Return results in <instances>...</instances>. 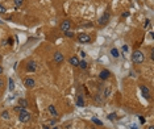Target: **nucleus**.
I'll use <instances>...</instances> for the list:
<instances>
[{"instance_id":"8","label":"nucleus","mask_w":154,"mask_h":129,"mask_svg":"<svg viewBox=\"0 0 154 129\" xmlns=\"http://www.w3.org/2000/svg\"><path fill=\"white\" fill-rule=\"evenodd\" d=\"M71 28V21H68V20H65L62 24H61V29L63 30V32H66V30H70Z\"/></svg>"},{"instance_id":"11","label":"nucleus","mask_w":154,"mask_h":129,"mask_svg":"<svg viewBox=\"0 0 154 129\" xmlns=\"http://www.w3.org/2000/svg\"><path fill=\"white\" fill-rule=\"evenodd\" d=\"M68 63L73 65V66H78L79 65V59L76 58V57H71L70 59H68Z\"/></svg>"},{"instance_id":"27","label":"nucleus","mask_w":154,"mask_h":129,"mask_svg":"<svg viewBox=\"0 0 154 129\" xmlns=\"http://www.w3.org/2000/svg\"><path fill=\"white\" fill-rule=\"evenodd\" d=\"M138 117H140V121H141V124H144V123H145V119H144L142 116H138Z\"/></svg>"},{"instance_id":"1","label":"nucleus","mask_w":154,"mask_h":129,"mask_svg":"<svg viewBox=\"0 0 154 129\" xmlns=\"http://www.w3.org/2000/svg\"><path fill=\"white\" fill-rule=\"evenodd\" d=\"M132 59H133V62L134 63H142L144 61H145V54L142 51H140V50H136L134 53H133V55H132Z\"/></svg>"},{"instance_id":"7","label":"nucleus","mask_w":154,"mask_h":129,"mask_svg":"<svg viewBox=\"0 0 154 129\" xmlns=\"http://www.w3.org/2000/svg\"><path fill=\"white\" fill-rule=\"evenodd\" d=\"M109 75H111V71L109 70H102V71H100V74H99V78L103 79V80H105V79L109 78Z\"/></svg>"},{"instance_id":"2","label":"nucleus","mask_w":154,"mask_h":129,"mask_svg":"<svg viewBox=\"0 0 154 129\" xmlns=\"http://www.w3.org/2000/svg\"><path fill=\"white\" fill-rule=\"evenodd\" d=\"M19 120L21 123H28L30 120V113L26 111V108H22L20 112H19Z\"/></svg>"},{"instance_id":"20","label":"nucleus","mask_w":154,"mask_h":129,"mask_svg":"<svg viewBox=\"0 0 154 129\" xmlns=\"http://www.w3.org/2000/svg\"><path fill=\"white\" fill-rule=\"evenodd\" d=\"M8 82H9V91H13V90H15V82H13V79L9 78Z\"/></svg>"},{"instance_id":"5","label":"nucleus","mask_w":154,"mask_h":129,"mask_svg":"<svg viewBox=\"0 0 154 129\" xmlns=\"http://www.w3.org/2000/svg\"><path fill=\"white\" fill-rule=\"evenodd\" d=\"M54 61L57 63H62L63 61H65V57H63V54L61 51H55L54 53Z\"/></svg>"},{"instance_id":"17","label":"nucleus","mask_w":154,"mask_h":129,"mask_svg":"<svg viewBox=\"0 0 154 129\" xmlns=\"http://www.w3.org/2000/svg\"><path fill=\"white\" fill-rule=\"evenodd\" d=\"M0 116H2L3 120H9V112H8V111H3Z\"/></svg>"},{"instance_id":"13","label":"nucleus","mask_w":154,"mask_h":129,"mask_svg":"<svg viewBox=\"0 0 154 129\" xmlns=\"http://www.w3.org/2000/svg\"><path fill=\"white\" fill-rule=\"evenodd\" d=\"M49 112H50V115H53V116H58V112H57V109H55V107L54 105H49Z\"/></svg>"},{"instance_id":"21","label":"nucleus","mask_w":154,"mask_h":129,"mask_svg":"<svg viewBox=\"0 0 154 129\" xmlns=\"http://www.w3.org/2000/svg\"><path fill=\"white\" fill-rule=\"evenodd\" d=\"M65 36H66V37H71V38H73V37H74V33L71 32V30H66V32H65Z\"/></svg>"},{"instance_id":"4","label":"nucleus","mask_w":154,"mask_h":129,"mask_svg":"<svg viewBox=\"0 0 154 129\" xmlns=\"http://www.w3.org/2000/svg\"><path fill=\"white\" fill-rule=\"evenodd\" d=\"M78 40H79L82 44H88V42L91 41V37H90L88 34H86V33H80V34L78 36Z\"/></svg>"},{"instance_id":"15","label":"nucleus","mask_w":154,"mask_h":129,"mask_svg":"<svg viewBox=\"0 0 154 129\" xmlns=\"http://www.w3.org/2000/svg\"><path fill=\"white\" fill-rule=\"evenodd\" d=\"M109 94H111V87H109V86H105L104 92H103V96H104V97H108Z\"/></svg>"},{"instance_id":"22","label":"nucleus","mask_w":154,"mask_h":129,"mask_svg":"<svg viewBox=\"0 0 154 129\" xmlns=\"http://www.w3.org/2000/svg\"><path fill=\"white\" fill-rule=\"evenodd\" d=\"M108 120H111V121L116 120V113H109V115H108Z\"/></svg>"},{"instance_id":"19","label":"nucleus","mask_w":154,"mask_h":129,"mask_svg":"<svg viewBox=\"0 0 154 129\" xmlns=\"http://www.w3.org/2000/svg\"><path fill=\"white\" fill-rule=\"evenodd\" d=\"M80 69H87V62L86 61H79V65H78Z\"/></svg>"},{"instance_id":"23","label":"nucleus","mask_w":154,"mask_h":129,"mask_svg":"<svg viewBox=\"0 0 154 129\" xmlns=\"http://www.w3.org/2000/svg\"><path fill=\"white\" fill-rule=\"evenodd\" d=\"M13 2H15V5H16V7H20V5H22L24 0H13Z\"/></svg>"},{"instance_id":"33","label":"nucleus","mask_w":154,"mask_h":129,"mask_svg":"<svg viewBox=\"0 0 154 129\" xmlns=\"http://www.w3.org/2000/svg\"><path fill=\"white\" fill-rule=\"evenodd\" d=\"M149 129H154V126H153V125H150V126H149Z\"/></svg>"},{"instance_id":"12","label":"nucleus","mask_w":154,"mask_h":129,"mask_svg":"<svg viewBox=\"0 0 154 129\" xmlns=\"http://www.w3.org/2000/svg\"><path fill=\"white\" fill-rule=\"evenodd\" d=\"M76 105H78V107H83L84 105V100H83L82 95H78V97H76Z\"/></svg>"},{"instance_id":"6","label":"nucleus","mask_w":154,"mask_h":129,"mask_svg":"<svg viewBox=\"0 0 154 129\" xmlns=\"http://www.w3.org/2000/svg\"><path fill=\"white\" fill-rule=\"evenodd\" d=\"M34 79H32V78H26L25 80H24V86L26 87V88H33L34 87Z\"/></svg>"},{"instance_id":"14","label":"nucleus","mask_w":154,"mask_h":129,"mask_svg":"<svg viewBox=\"0 0 154 129\" xmlns=\"http://www.w3.org/2000/svg\"><path fill=\"white\" fill-rule=\"evenodd\" d=\"M111 55H112L113 58H119V55H120V54H119V50H117L116 48H112V49H111Z\"/></svg>"},{"instance_id":"24","label":"nucleus","mask_w":154,"mask_h":129,"mask_svg":"<svg viewBox=\"0 0 154 129\" xmlns=\"http://www.w3.org/2000/svg\"><path fill=\"white\" fill-rule=\"evenodd\" d=\"M5 12H7L5 7H4L3 4H0V15H3V13H5Z\"/></svg>"},{"instance_id":"29","label":"nucleus","mask_w":154,"mask_h":129,"mask_svg":"<svg viewBox=\"0 0 154 129\" xmlns=\"http://www.w3.org/2000/svg\"><path fill=\"white\" fill-rule=\"evenodd\" d=\"M130 129H138V128H137L136 124H132V125H130Z\"/></svg>"},{"instance_id":"28","label":"nucleus","mask_w":154,"mask_h":129,"mask_svg":"<svg viewBox=\"0 0 154 129\" xmlns=\"http://www.w3.org/2000/svg\"><path fill=\"white\" fill-rule=\"evenodd\" d=\"M149 22H150L149 20H146V21H145V24H144V28H146V26H148V25H149Z\"/></svg>"},{"instance_id":"10","label":"nucleus","mask_w":154,"mask_h":129,"mask_svg":"<svg viewBox=\"0 0 154 129\" xmlns=\"http://www.w3.org/2000/svg\"><path fill=\"white\" fill-rule=\"evenodd\" d=\"M141 91H142V95L145 99H150V92H149V88L146 86H141Z\"/></svg>"},{"instance_id":"35","label":"nucleus","mask_w":154,"mask_h":129,"mask_svg":"<svg viewBox=\"0 0 154 129\" xmlns=\"http://www.w3.org/2000/svg\"><path fill=\"white\" fill-rule=\"evenodd\" d=\"M84 129H91V128H84Z\"/></svg>"},{"instance_id":"25","label":"nucleus","mask_w":154,"mask_h":129,"mask_svg":"<svg viewBox=\"0 0 154 129\" xmlns=\"http://www.w3.org/2000/svg\"><path fill=\"white\" fill-rule=\"evenodd\" d=\"M22 109V107H20V105H17V107H15V111H16V112H20Z\"/></svg>"},{"instance_id":"31","label":"nucleus","mask_w":154,"mask_h":129,"mask_svg":"<svg viewBox=\"0 0 154 129\" xmlns=\"http://www.w3.org/2000/svg\"><path fill=\"white\" fill-rule=\"evenodd\" d=\"M80 55H82V58H84V57H86V53L82 50V51H80Z\"/></svg>"},{"instance_id":"3","label":"nucleus","mask_w":154,"mask_h":129,"mask_svg":"<svg viewBox=\"0 0 154 129\" xmlns=\"http://www.w3.org/2000/svg\"><path fill=\"white\" fill-rule=\"evenodd\" d=\"M109 19H111V15H109V12H104V15L102 17L99 19V25H107L109 22Z\"/></svg>"},{"instance_id":"34","label":"nucleus","mask_w":154,"mask_h":129,"mask_svg":"<svg viewBox=\"0 0 154 129\" xmlns=\"http://www.w3.org/2000/svg\"><path fill=\"white\" fill-rule=\"evenodd\" d=\"M44 129H49V126H44Z\"/></svg>"},{"instance_id":"16","label":"nucleus","mask_w":154,"mask_h":129,"mask_svg":"<svg viewBox=\"0 0 154 129\" xmlns=\"http://www.w3.org/2000/svg\"><path fill=\"white\" fill-rule=\"evenodd\" d=\"M19 105L22 107V108H26L28 107V102L25 99H19Z\"/></svg>"},{"instance_id":"30","label":"nucleus","mask_w":154,"mask_h":129,"mask_svg":"<svg viewBox=\"0 0 154 129\" xmlns=\"http://www.w3.org/2000/svg\"><path fill=\"white\" fill-rule=\"evenodd\" d=\"M122 51H128V46H127V45H124V46H122Z\"/></svg>"},{"instance_id":"26","label":"nucleus","mask_w":154,"mask_h":129,"mask_svg":"<svg viewBox=\"0 0 154 129\" xmlns=\"http://www.w3.org/2000/svg\"><path fill=\"white\" fill-rule=\"evenodd\" d=\"M3 86H4V80H3L2 78H0V88H2Z\"/></svg>"},{"instance_id":"32","label":"nucleus","mask_w":154,"mask_h":129,"mask_svg":"<svg viewBox=\"0 0 154 129\" xmlns=\"http://www.w3.org/2000/svg\"><path fill=\"white\" fill-rule=\"evenodd\" d=\"M2 73H3V67H2V66H0V74H2Z\"/></svg>"},{"instance_id":"36","label":"nucleus","mask_w":154,"mask_h":129,"mask_svg":"<svg viewBox=\"0 0 154 129\" xmlns=\"http://www.w3.org/2000/svg\"><path fill=\"white\" fill-rule=\"evenodd\" d=\"M54 129H58V128H54Z\"/></svg>"},{"instance_id":"18","label":"nucleus","mask_w":154,"mask_h":129,"mask_svg":"<svg viewBox=\"0 0 154 129\" xmlns=\"http://www.w3.org/2000/svg\"><path fill=\"white\" fill-rule=\"evenodd\" d=\"M92 123L96 124V125H99V126H102V125H103V121H100V120L96 119V117H92Z\"/></svg>"},{"instance_id":"9","label":"nucleus","mask_w":154,"mask_h":129,"mask_svg":"<svg viewBox=\"0 0 154 129\" xmlns=\"http://www.w3.org/2000/svg\"><path fill=\"white\" fill-rule=\"evenodd\" d=\"M36 69H37V63L34 62V61H30V62L26 65V70H28V71H30V73L36 71Z\"/></svg>"}]
</instances>
